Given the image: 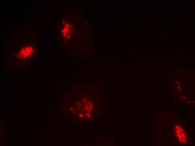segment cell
Wrapping results in <instances>:
<instances>
[{
	"label": "cell",
	"mask_w": 195,
	"mask_h": 146,
	"mask_svg": "<svg viewBox=\"0 0 195 146\" xmlns=\"http://www.w3.org/2000/svg\"><path fill=\"white\" fill-rule=\"evenodd\" d=\"M68 30H69V26L68 24H67L66 26H65L62 30V32L65 35H65H67V33H68Z\"/></svg>",
	"instance_id": "3957f363"
},
{
	"label": "cell",
	"mask_w": 195,
	"mask_h": 146,
	"mask_svg": "<svg viewBox=\"0 0 195 146\" xmlns=\"http://www.w3.org/2000/svg\"><path fill=\"white\" fill-rule=\"evenodd\" d=\"M174 134L176 138H178L179 142L181 143H185L186 142V133L185 130L182 129V128L177 126L175 128Z\"/></svg>",
	"instance_id": "6da1fadb"
},
{
	"label": "cell",
	"mask_w": 195,
	"mask_h": 146,
	"mask_svg": "<svg viewBox=\"0 0 195 146\" xmlns=\"http://www.w3.org/2000/svg\"><path fill=\"white\" fill-rule=\"evenodd\" d=\"M33 52V51L32 50L31 48L29 47H26L25 48H23L21 50L20 53L24 55V56H29Z\"/></svg>",
	"instance_id": "7a4b0ae2"
}]
</instances>
